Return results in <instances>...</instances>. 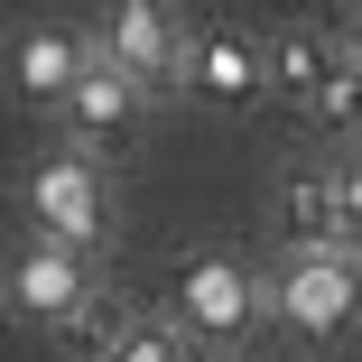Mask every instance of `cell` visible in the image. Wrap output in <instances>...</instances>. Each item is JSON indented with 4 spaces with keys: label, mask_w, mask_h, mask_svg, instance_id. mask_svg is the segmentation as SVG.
I'll list each match as a JSON object with an SVG mask.
<instances>
[{
    "label": "cell",
    "mask_w": 362,
    "mask_h": 362,
    "mask_svg": "<svg viewBox=\"0 0 362 362\" xmlns=\"http://www.w3.org/2000/svg\"><path fill=\"white\" fill-rule=\"evenodd\" d=\"M269 84V47L242 28H214L204 47H186V93L195 103H251Z\"/></svg>",
    "instance_id": "8992f818"
},
{
    "label": "cell",
    "mask_w": 362,
    "mask_h": 362,
    "mask_svg": "<svg viewBox=\"0 0 362 362\" xmlns=\"http://www.w3.org/2000/svg\"><path fill=\"white\" fill-rule=\"evenodd\" d=\"M139 103H149V93H139L121 65H103V56H93V75L75 84V103H65V112H75V130L93 139V149H121V139L139 130Z\"/></svg>",
    "instance_id": "9c48e42d"
},
{
    "label": "cell",
    "mask_w": 362,
    "mask_h": 362,
    "mask_svg": "<svg viewBox=\"0 0 362 362\" xmlns=\"http://www.w3.org/2000/svg\"><path fill=\"white\" fill-rule=\"evenodd\" d=\"M112 362H195V344H186L177 325H130Z\"/></svg>",
    "instance_id": "5bb4252c"
},
{
    "label": "cell",
    "mask_w": 362,
    "mask_h": 362,
    "mask_svg": "<svg viewBox=\"0 0 362 362\" xmlns=\"http://www.w3.org/2000/svg\"><path fill=\"white\" fill-rule=\"evenodd\" d=\"M269 307L298 325V334H344V325H353V307H362V269H353V260H334V251L288 260V269H279V288H269Z\"/></svg>",
    "instance_id": "3957f363"
},
{
    "label": "cell",
    "mask_w": 362,
    "mask_h": 362,
    "mask_svg": "<svg viewBox=\"0 0 362 362\" xmlns=\"http://www.w3.org/2000/svg\"><path fill=\"white\" fill-rule=\"evenodd\" d=\"M334 204H344V223H334V251L362 269V158H334Z\"/></svg>",
    "instance_id": "4fadbf2b"
},
{
    "label": "cell",
    "mask_w": 362,
    "mask_h": 362,
    "mask_svg": "<svg viewBox=\"0 0 362 362\" xmlns=\"http://www.w3.org/2000/svg\"><path fill=\"white\" fill-rule=\"evenodd\" d=\"M93 37L84 28H65V19H47V28H28L19 37V93L28 103H75V84L93 75Z\"/></svg>",
    "instance_id": "52a82bcc"
},
{
    "label": "cell",
    "mask_w": 362,
    "mask_h": 362,
    "mask_svg": "<svg viewBox=\"0 0 362 362\" xmlns=\"http://www.w3.org/2000/svg\"><path fill=\"white\" fill-rule=\"evenodd\" d=\"M279 242H288V260H316V251H334V223H344V204H334V168H288L279 177ZM344 260V251H334Z\"/></svg>",
    "instance_id": "5b68a950"
},
{
    "label": "cell",
    "mask_w": 362,
    "mask_h": 362,
    "mask_svg": "<svg viewBox=\"0 0 362 362\" xmlns=\"http://www.w3.org/2000/svg\"><path fill=\"white\" fill-rule=\"evenodd\" d=\"M353 47H362V10H353Z\"/></svg>",
    "instance_id": "9a60e30c"
},
{
    "label": "cell",
    "mask_w": 362,
    "mask_h": 362,
    "mask_svg": "<svg viewBox=\"0 0 362 362\" xmlns=\"http://www.w3.org/2000/svg\"><path fill=\"white\" fill-rule=\"evenodd\" d=\"M103 65H121L139 93H158V84H186V37L168 10L121 0V10H103Z\"/></svg>",
    "instance_id": "7a4b0ae2"
},
{
    "label": "cell",
    "mask_w": 362,
    "mask_h": 362,
    "mask_svg": "<svg viewBox=\"0 0 362 362\" xmlns=\"http://www.w3.org/2000/svg\"><path fill=\"white\" fill-rule=\"evenodd\" d=\"M334 65H344V56L325 47V28H279V47H269V84L307 112V103L325 93V75H334Z\"/></svg>",
    "instance_id": "30bf717a"
},
{
    "label": "cell",
    "mask_w": 362,
    "mask_h": 362,
    "mask_svg": "<svg viewBox=\"0 0 362 362\" xmlns=\"http://www.w3.org/2000/svg\"><path fill=\"white\" fill-rule=\"evenodd\" d=\"M28 214L47 223L56 251H93L103 242V177H93V158H47L28 177Z\"/></svg>",
    "instance_id": "277c9868"
},
{
    "label": "cell",
    "mask_w": 362,
    "mask_h": 362,
    "mask_svg": "<svg viewBox=\"0 0 362 362\" xmlns=\"http://www.w3.org/2000/svg\"><path fill=\"white\" fill-rule=\"evenodd\" d=\"M10 298L28 307V316H47V325H65L84 298H93V279H84V260L75 251H56V242H37L19 269H10Z\"/></svg>",
    "instance_id": "ba28073f"
},
{
    "label": "cell",
    "mask_w": 362,
    "mask_h": 362,
    "mask_svg": "<svg viewBox=\"0 0 362 362\" xmlns=\"http://www.w3.org/2000/svg\"><path fill=\"white\" fill-rule=\"evenodd\" d=\"M307 130L316 139H362V56H344L325 75V93L307 103Z\"/></svg>",
    "instance_id": "8fae6325"
},
{
    "label": "cell",
    "mask_w": 362,
    "mask_h": 362,
    "mask_svg": "<svg viewBox=\"0 0 362 362\" xmlns=\"http://www.w3.org/2000/svg\"><path fill=\"white\" fill-rule=\"evenodd\" d=\"M121 334H130V316H121L112 298H84L75 316L56 325V344L75 353V362H112V353H121Z\"/></svg>",
    "instance_id": "7c38bea8"
},
{
    "label": "cell",
    "mask_w": 362,
    "mask_h": 362,
    "mask_svg": "<svg viewBox=\"0 0 362 362\" xmlns=\"http://www.w3.org/2000/svg\"><path fill=\"white\" fill-rule=\"evenodd\" d=\"M260 307H269V288H260L242 260H223V251H195V260L177 269V316H186V334L233 344V334L260 325Z\"/></svg>",
    "instance_id": "6da1fadb"
}]
</instances>
